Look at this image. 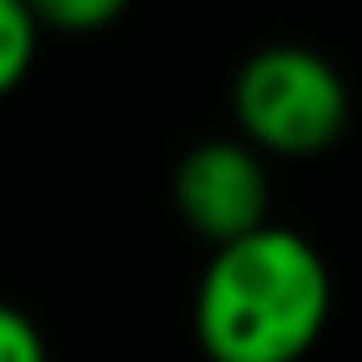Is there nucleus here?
I'll return each mask as SVG.
<instances>
[{
  "mask_svg": "<svg viewBox=\"0 0 362 362\" xmlns=\"http://www.w3.org/2000/svg\"><path fill=\"white\" fill-rule=\"evenodd\" d=\"M174 204L184 223L214 248L248 238L268 223V174L253 144L243 139H204L179 159Z\"/></svg>",
  "mask_w": 362,
  "mask_h": 362,
  "instance_id": "nucleus-3",
  "label": "nucleus"
},
{
  "mask_svg": "<svg viewBox=\"0 0 362 362\" xmlns=\"http://www.w3.org/2000/svg\"><path fill=\"white\" fill-rule=\"evenodd\" d=\"M25 6L35 25H50L60 35H90V30L115 25L129 11V0H25Z\"/></svg>",
  "mask_w": 362,
  "mask_h": 362,
  "instance_id": "nucleus-5",
  "label": "nucleus"
},
{
  "mask_svg": "<svg viewBox=\"0 0 362 362\" xmlns=\"http://www.w3.org/2000/svg\"><path fill=\"white\" fill-rule=\"evenodd\" d=\"M233 115L243 144L308 159L332 149L347 129V85L317 50L268 45L243 60L233 80Z\"/></svg>",
  "mask_w": 362,
  "mask_h": 362,
  "instance_id": "nucleus-2",
  "label": "nucleus"
},
{
  "mask_svg": "<svg viewBox=\"0 0 362 362\" xmlns=\"http://www.w3.org/2000/svg\"><path fill=\"white\" fill-rule=\"evenodd\" d=\"M332 313L322 253L278 223L214 248L194 293V337L209 362H303Z\"/></svg>",
  "mask_w": 362,
  "mask_h": 362,
  "instance_id": "nucleus-1",
  "label": "nucleus"
},
{
  "mask_svg": "<svg viewBox=\"0 0 362 362\" xmlns=\"http://www.w3.org/2000/svg\"><path fill=\"white\" fill-rule=\"evenodd\" d=\"M40 25L30 16L25 0H0V100H6L35 65Z\"/></svg>",
  "mask_w": 362,
  "mask_h": 362,
  "instance_id": "nucleus-4",
  "label": "nucleus"
},
{
  "mask_svg": "<svg viewBox=\"0 0 362 362\" xmlns=\"http://www.w3.org/2000/svg\"><path fill=\"white\" fill-rule=\"evenodd\" d=\"M0 362H50L40 327L11 303H0Z\"/></svg>",
  "mask_w": 362,
  "mask_h": 362,
  "instance_id": "nucleus-6",
  "label": "nucleus"
}]
</instances>
